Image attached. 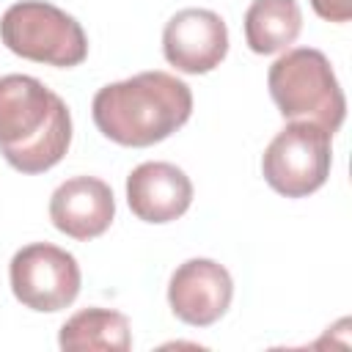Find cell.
<instances>
[{
	"label": "cell",
	"instance_id": "6da1fadb",
	"mask_svg": "<svg viewBox=\"0 0 352 352\" xmlns=\"http://www.w3.org/2000/svg\"><path fill=\"white\" fill-rule=\"evenodd\" d=\"M192 91L168 72H140L129 80L110 82L96 91L91 116L96 129L129 148H146L190 121Z\"/></svg>",
	"mask_w": 352,
	"mask_h": 352
},
{
	"label": "cell",
	"instance_id": "7a4b0ae2",
	"mask_svg": "<svg viewBox=\"0 0 352 352\" xmlns=\"http://www.w3.org/2000/svg\"><path fill=\"white\" fill-rule=\"evenodd\" d=\"M72 143L66 102L30 74L0 77V154L19 173L55 168Z\"/></svg>",
	"mask_w": 352,
	"mask_h": 352
},
{
	"label": "cell",
	"instance_id": "3957f363",
	"mask_svg": "<svg viewBox=\"0 0 352 352\" xmlns=\"http://www.w3.org/2000/svg\"><path fill=\"white\" fill-rule=\"evenodd\" d=\"M270 96L283 118L311 121L330 135L346 116V99L324 52L297 47L280 55L267 74Z\"/></svg>",
	"mask_w": 352,
	"mask_h": 352
},
{
	"label": "cell",
	"instance_id": "277c9868",
	"mask_svg": "<svg viewBox=\"0 0 352 352\" xmlns=\"http://www.w3.org/2000/svg\"><path fill=\"white\" fill-rule=\"evenodd\" d=\"M0 38L19 58L60 69L80 66L88 55L82 25L63 8L44 0L8 6L0 16Z\"/></svg>",
	"mask_w": 352,
	"mask_h": 352
},
{
	"label": "cell",
	"instance_id": "5b68a950",
	"mask_svg": "<svg viewBox=\"0 0 352 352\" xmlns=\"http://www.w3.org/2000/svg\"><path fill=\"white\" fill-rule=\"evenodd\" d=\"M330 132L311 121L286 124L264 148L261 173L267 184L286 198H305L316 192L333 165Z\"/></svg>",
	"mask_w": 352,
	"mask_h": 352
},
{
	"label": "cell",
	"instance_id": "8992f818",
	"mask_svg": "<svg viewBox=\"0 0 352 352\" xmlns=\"http://www.w3.org/2000/svg\"><path fill=\"white\" fill-rule=\"evenodd\" d=\"M14 297L33 311H60L69 308L80 294V264L77 258L50 242H33L14 253L11 267Z\"/></svg>",
	"mask_w": 352,
	"mask_h": 352
},
{
	"label": "cell",
	"instance_id": "52a82bcc",
	"mask_svg": "<svg viewBox=\"0 0 352 352\" xmlns=\"http://www.w3.org/2000/svg\"><path fill=\"white\" fill-rule=\"evenodd\" d=\"M228 52V28L209 8H182L162 30L165 60L184 74H206Z\"/></svg>",
	"mask_w": 352,
	"mask_h": 352
},
{
	"label": "cell",
	"instance_id": "ba28073f",
	"mask_svg": "<svg viewBox=\"0 0 352 352\" xmlns=\"http://www.w3.org/2000/svg\"><path fill=\"white\" fill-rule=\"evenodd\" d=\"M234 280L212 258H190L176 267L168 283V305L176 319L192 327L214 324L231 305Z\"/></svg>",
	"mask_w": 352,
	"mask_h": 352
},
{
	"label": "cell",
	"instance_id": "9c48e42d",
	"mask_svg": "<svg viewBox=\"0 0 352 352\" xmlns=\"http://www.w3.org/2000/svg\"><path fill=\"white\" fill-rule=\"evenodd\" d=\"M116 217V198L107 182L96 176L66 179L50 198L52 226L80 242L102 236Z\"/></svg>",
	"mask_w": 352,
	"mask_h": 352
},
{
	"label": "cell",
	"instance_id": "30bf717a",
	"mask_svg": "<svg viewBox=\"0 0 352 352\" xmlns=\"http://www.w3.org/2000/svg\"><path fill=\"white\" fill-rule=\"evenodd\" d=\"M126 204L143 223H170L190 209L192 182L170 162H143L126 176Z\"/></svg>",
	"mask_w": 352,
	"mask_h": 352
},
{
	"label": "cell",
	"instance_id": "8fae6325",
	"mask_svg": "<svg viewBox=\"0 0 352 352\" xmlns=\"http://www.w3.org/2000/svg\"><path fill=\"white\" fill-rule=\"evenodd\" d=\"M58 344L66 352H126L132 346L129 319L110 308H82L63 322Z\"/></svg>",
	"mask_w": 352,
	"mask_h": 352
},
{
	"label": "cell",
	"instance_id": "7c38bea8",
	"mask_svg": "<svg viewBox=\"0 0 352 352\" xmlns=\"http://www.w3.org/2000/svg\"><path fill=\"white\" fill-rule=\"evenodd\" d=\"M302 11L297 0H253L245 11V41L256 55H272L297 41Z\"/></svg>",
	"mask_w": 352,
	"mask_h": 352
},
{
	"label": "cell",
	"instance_id": "4fadbf2b",
	"mask_svg": "<svg viewBox=\"0 0 352 352\" xmlns=\"http://www.w3.org/2000/svg\"><path fill=\"white\" fill-rule=\"evenodd\" d=\"M311 8L327 22H349L352 0H311Z\"/></svg>",
	"mask_w": 352,
	"mask_h": 352
}]
</instances>
